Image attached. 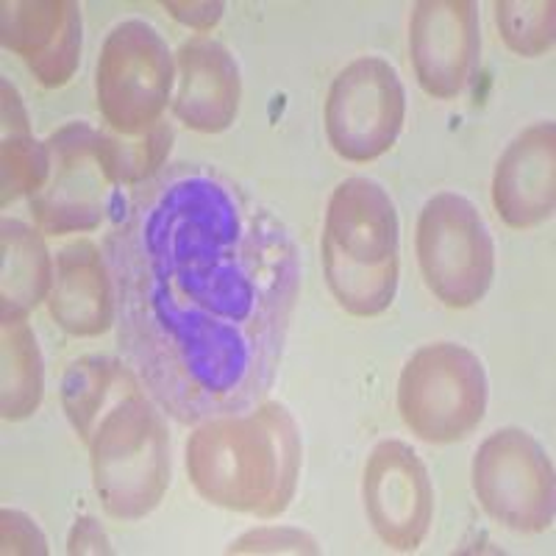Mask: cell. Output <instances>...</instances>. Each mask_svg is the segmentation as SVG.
Returning a JSON list of instances; mask_svg holds the SVG:
<instances>
[{"instance_id":"17","label":"cell","mask_w":556,"mask_h":556,"mask_svg":"<svg viewBox=\"0 0 556 556\" xmlns=\"http://www.w3.org/2000/svg\"><path fill=\"white\" fill-rule=\"evenodd\" d=\"M53 287V260L45 237L23 220L0 226V320H26L28 312L48 301Z\"/></svg>"},{"instance_id":"2","label":"cell","mask_w":556,"mask_h":556,"mask_svg":"<svg viewBox=\"0 0 556 556\" xmlns=\"http://www.w3.org/2000/svg\"><path fill=\"white\" fill-rule=\"evenodd\" d=\"M62 406L87 443L103 509L117 520L151 515L170 486V431L139 376L109 356H84L64 374Z\"/></svg>"},{"instance_id":"5","label":"cell","mask_w":556,"mask_h":556,"mask_svg":"<svg viewBox=\"0 0 556 556\" xmlns=\"http://www.w3.org/2000/svg\"><path fill=\"white\" fill-rule=\"evenodd\" d=\"M490 384L479 356L459 342H431L409 356L399 379L406 429L431 445L468 440L484 420Z\"/></svg>"},{"instance_id":"11","label":"cell","mask_w":556,"mask_h":556,"mask_svg":"<svg viewBox=\"0 0 556 556\" xmlns=\"http://www.w3.org/2000/svg\"><path fill=\"white\" fill-rule=\"evenodd\" d=\"M362 498L374 531L395 551L424 545L434 515L429 470L415 448L401 440H381L365 465Z\"/></svg>"},{"instance_id":"4","label":"cell","mask_w":556,"mask_h":556,"mask_svg":"<svg viewBox=\"0 0 556 556\" xmlns=\"http://www.w3.org/2000/svg\"><path fill=\"white\" fill-rule=\"evenodd\" d=\"M323 270L337 304L354 317L387 312L399 292V212L379 181L351 176L331 192Z\"/></svg>"},{"instance_id":"22","label":"cell","mask_w":556,"mask_h":556,"mask_svg":"<svg viewBox=\"0 0 556 556\" xmlns=\"http://www.w3.org/2000/svg\"><path fill=\"white\" fill-rule=\"evenodd\" d=\"M317 543L298 529L270 526V529L248 531L237 543L228 545V554H317Z\"/></svg>"},{"instance_id":"1","label":"cell","mask_w":556,"mask_h":556,"mask_svg":"<svg viewBox=\"0 0 556 556\" xmlns=\"http://www.w3.org/2000/svg\"><path fill=\"white\" fill-rule=\"evenodd\" d=\"M121 356L181 426L260 404L301 290L290 228L208 165L134 187L103 245Z\"/></svg>"},{"instance_id":"6","label":"cell","mask_w":556,"mask_h":556,"mask_svg":"<svg viewBox=\"0 0 556 556\" xmlns=\"http://www.w3.org/2000/svg\"><path fill=\"white\" fill-rule=\"evenodd\" d=\"M176 84V56L146 20L109 31L96 67V96L109 131L134 137L162 123Z\"/></svg>"},{"instance_id":"7","label":"cell","mask_w":556,"mask_h":556,"mask_svg":"<svg viewBox=\"0 0 556 556\" xmlns=\"http://www.w3.org/2000/svg\"><path fill=\"white\" fill-rule=\"evenodd\" d=\"M415 248L426 287L451 309L476 306L493 285V235L465 195L437 192L426 201Z\"/></svg>"},{"instance_id":"15","label":"cell","mask_w":556,"mask_h":556,"mask_svg":"<svg viewBox=\"0 0 556 556\" xmlns=\"http://www.w3.org/2000/svg\"><path fill=\"white\" fill-rule=\"evenodd\" d=\"M178 92L173 114L192 131L220 134L235 126L242 78L237 59L212 37H192L176 53Z\"/></svg>"},{"instance_id":"25","label":"cell","mask_w":556,"mask_h":556,"mask_svg":"<svg viewBox=\"0 0 556 556\" xmlns=\"http://www.w3.org/2000/svg\"><path fill=\"white\" fill-rule=\"evenodd\" d=\"M167 12L184 23V26L195 28V31H208L212 26H217V20L223 17V3H165Z\"/></svg>"},{"instance_id":"13","label":"cell","mask_w":556,"mask_h":556,"mask_svg":"<svg viewBox=\"0 0 556 556\" xmlns=\"http://www.w3.org/2000/svg\"><path fill=\"white\" fill-rule=\"evenodd\" d=\"M3 48L26 62L42 87H64L81 62V7L73 0L3 3Z\"/></svg>"},{"instance_id":"14","label":"cell","mask_w":556,"mask_h":556,"mask_svg":"<svg viewBox=\"0 0 556 556\" xmlns=\"http://www.w3.org/2000/svg\"><path fill=\"white\" fill-rule=\"evenodd\" d=\"M556 126L523 128L501 153L493 176V206L509 228H534L554 215Z\"/></svg>"},{"instance_id":"23","label":"cell","mask_w":556,"mask_h":556,"mask_svg":"<svg viewBox=\"0 0 556 556\" xmlns=\"http://www.w3.org/2000/svg\"><path fill=\"white\" fill-rule=\"evenodd\" d=\"M0 534H3V554H48V540L42 529L20 509L0 513Z\"/></svg>"},{"instance_id":"9","label":"cell","mask_w":556,"mask_h":556,"mask_svg":"<svg viewBox=\"0 0 556 556\" xmlns=\"http://www.w3.org/2000/svg\"><path fill=\"white\" fill-rule=\"evenodd\" d=\"M473 493L484 513L523 534L554 523V462L523 429H498L473 456Z\"/></svg>"},{"instance_id":"8","label":"cell","mask_w":556,"mask_h":556,"mask_svg":"<svg viewBox=\"0 0 556 556\" xmlns=\"http://www.w3.org/2000/svg\"><path fill=\"white\" fill-rule=\"evenodd\" d=\"M48 153L51 178L31 195L37 226L51 237L96 231L121 206L103 131L87 121H73L48 137Z\"/></svg>"},{"instance_id":"20","label":"cell","mask_w":556,"mask_h":556,"mask_svg":"<svg viewBox=\"0 0 556 556\" xmlns=\"http://www.w3.org/2000/svg\"><path fill=\"white\" fill-rule=\"evenodd\" d=\"M103 148H106L109 167L121 190L139 187L142 181L156 176L165 167L173 148V126L156 123L153 128L134 137H121L114 131H103Z\"/></svg>"},{"instance_id":"19","label":"cell","mask_w":556,"mask_h":556,"mask_svg":"<svg viewBox=\"0 0 556 556\" xmlns=\"http://www.w3.org/2000/svg\"><path fill=\"white\" fill-rule=\"evenodd\" d=\"M3 417L26 420L39 409L45 395L42 351L26 320H3Z\"/></svg>"},{"instance_id":"16","label":"cell","mask_w":556,"mask_h":556,"mask_svg":"<svg viewBox=\"0 0 556 556\" xmlns=\"http://www.w3.org/2000/svg\"><path fill=\"white\" fill-rule=\"evenodd\" d=\"M48 309L73 337H101L112 329L117 317L112 273L96 242H67L56 253Z\"/></svg>"},{"instance_id":"24","label":"cell","mask_w":556,"mask_h":556,"mask_svg":"<svg viewBox=\"0 0 556 556\" xmlns=\"http://www.w3.org/2000/svg\"><path fill=\"white\" fill-rule=\"evenodd\" d=\"M106 531L92 518H78L67 540V554H112Z\"/></svg>"},{"instance_id":"21","label":"cell","mask_w":556,"mask_h":556,"mask_svg":"<svg viewBox=\"0 0 556 556\" xmlns=\"http://www.w3.org/2000/svg\"><path fill=\"white\" fill-rule=\"evenodd\" d=\"M556 7L551 0H504L495 3V23L506 48L518 56H543L554 48Z\"/></svg>"},{"instance_id":"3","label":"cell","mask_w":556,"mask_h":556,"mask_svg":"<svg viewBox=\"0 0 556 556\" xmlns=\"http://www.w3.org/2000/svg\"><path fill=\"white\" fill-rule=\"evenodd\" d=\"M187 473L208 504L273 520L295 498L301 429L276 401L208 417L187 440Z\"/></svg>"},{"instance_id":"10","label":"cell","mask_w":556,"mask_h":556,"mask_svg":"<svg viewBox=\"0 0 556 556\" xmlns=\"http://www.w3.org/2000/svg\"><path fill=\"white\" fill-rule=\"evenodd\" d=\"M406 117V92L399 73L379 56H362L340 70L326 98V137L345 162L384 156Z\"/></svg>"},{"instance_id":"18","label":"cell","mask_w":556,"mask_h":556,"mask_svg":"<svg viewBox=\"0 0 556 556\" xmlns=\"http://www.w3.org/2000/svg\"><path fill=\"white\" fill-rule=\"evenodd\" d=\"M3 89V146H0V203L20 201L26 195H37L51 178V153L48 142H39L31 134V123L17 89L9 81Z\"/></svg>"},{"instance_id":"12","label":"cell","mask_w":556,"mask_h":556,"mask_svg":"<svg viewBox=\"0 0 556 556\" xmlns=\"http://www.w3.org/2000/svg\"><path fill=\"white\" fill-rule=\"evenodd\" d=\"M409 53L426 96L451 101L479 70V7L470 0H420L412 9Z\"/></svg>"}]
</instances>
